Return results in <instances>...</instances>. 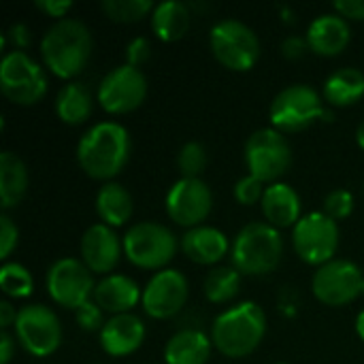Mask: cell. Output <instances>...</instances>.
Listing matches in <instances>:
<instances>
[{
    "label": "cell",
    "mask_w": 364,
    "mask_h": 364,
    "mask_svg": "<svg viewBox=\"0 0 364 364\" xmlns=\"http://www.w3.org/2000/svg\"><path fill=\"white\" fill-rule=\"evenodd\" d=\"M132 141L124 126L115 122L94 124L77 143V162L92 179H113L130 160Z\"/></svg>",
    "instance_id": "1"
},
{
    "label": "cell",
    "mask_w": 364,
    "mask_h": 364,
    "mask_svg": "<svg viewBox=\"0 0 364 364\" xmlns=\"http://www.w3.org/2000/svg\"><path fill=\"white\" fill-rule=\"evenodd\" d=\"M267 335V316L258 303L243 301L220 314L211 326V343L226 358H245Z\"/></svg>",
    "instance_id": "2"
},
{
    "label": "cell",
    "mask_w": 364,
    "mask_h": 364,
    "mask_svg": "<svg viewBox=\"0 0 364 364\" xmlns=\"http://www.w3.org/2000/svg\"><path fill=\"white\" fill-rule=\"evenodd\" d=\"M41 55L58 79L77 77L92 55V34L87 26L79 19L55 21L41 41Z\"/></svg>",
    "instance_id": "3"
},
{
    "label": "cell",
    "mask_w": 364,
    "mask_h": 364,
    "mask_svg": "<svg viewBox=\"0 0 364 364\" xmlns=\"http://www.w3.org/2000/svg\"><path fill=\"white\" fill-rule=\"evenodd\" d=\"M284 256V239L277 228L267 222H252L235 237L230 258L232 267L241 275H269L273 273Z\"/></svg>",
    "instance_id": "4"
},
{
    "label": "cell",
    "mask_w": 364,
    "mask_h": 364,
    "mask_svg": "<svg viewBox=\"0 0 364 364\" xmlns=\"http://www.w3.org/2000/svg\"><path fill=\"white\" fill-rule=\"evenodd\" d=\"M124 256L139 269L164 271L177 254V237L158 222H139L122 239Z\"/></svg>",
    "instance_id": "5"
},
{
    "label": "cell",
    "mask_w": 364,
    "mask_h": 364,
    "mask_svg": "<svg viewBox=\"0 0 364 364\" xmlns=\"http://www.w3.org/2000/svg\"><path fill=\"white\" fill-rule=\"evenodd\" d=\"M215 60L228 70L245 73L260 58V41L256 32L239 19H222L209 34Z\"/></svg>",
    "instance_id": "6"
},
{
    "label": "cell",
    "mask_w": 364,
    "mask_h": 364,
    "mask_svg": "<svg viewBox=\"0 0 364 364\" xmlns=\"http://www.w3.org/2000/svg\"><path fill=\"white\" fill-rule=\"evenodd\" d=\"M0 90L11 102L32 107L47 94V75L26 51H9L0 62Z\"/></svg>",
    "instance_id": "7"
},
{
    "label": "cell",
    "mask_w": 364,
    "mask_h": 364,
    "mask_svg": "<svg viewBox=\"0 0 364 364\" xmlns=\"http://www.w3.org/2000/svg\"><path fill=\"white\" fill-rule=\"evenodd\" d=\"M326 113L320 94L305 85V83H294L286 90H282L269 109V119L275 130L282 134L286 132H301L322 119Z\"/></svg>",
    "instance_id": "8"
},
{
    "label": "cell",
    "mask_w": 364,
    "mask_h": 364,
    "mask_svg": "<svg viewBox=\"0 0 364 364\" xmlns=\"http://www.w3.org/2000/svg\"><path fill=\"white\" fill-rule=\"evenodd\" d=\"M245 164L252 177L262 183H277L292 164L288 139L275 128L256 130L245 143Z\"/></svg>",
    "instance_id": "9"
},
{
    "label": "cell",
    "mask_w": 364,
    "mask_h": 364,
    "mask_svg": "<svg viewBox=\"0 0 364 364\" xmlns=\"http://www.w3.org/2000/svg\"><path fill=\"white\" fill-rule=\"evenodd\" d=\"M292 247L303 262L322 267L335 260L339 250V224L324 211L303 215L292 228Z\"/></svg>",
    "instance_id": "10"
},
{
    "label": "cell",
    "mask_w": 364,
    "mask_h": 364,
    "mask_svg": "<svg viewBox=\"0 0 364 364\" xmlns=\"http://www.w3.org/2000/svg\"><path fill=\"white\" fill-rule=\"evenodd\" d=\"M15 339L30 356H51L62 343L60 320L45 305H26L17 314Z\"/></svg>",
    "instance_id": "11"
},
{
    "label": "cell",
    "mask_w": 364,
    "mask_h": 364,
    "mask_svg": "<svg viewBox=\"0 0 364 364\" xmlns=\"http://www.w3.org/2000/svg\"><path fill=\"white\" fill-rule=\"evenodd\" d=\"M363 271L352 260L335 258L318 267L311 279V290L320 303L328 307H343L363 294Z\"/></svg>",
    "instance_id": "12"
},
{
    "label": "cell",
    "mask_w": 364,
    "mask_h": 364,
    "mask_svg": "<svg viewBox=\"0 0 364 364\" xmlns=\"http://www.w3.org/2000/svg\"><path fill=\"white\" fill-rule=\"evenodd\" d=\"M96 284L92 271L77 258H60L47 271V292L51 301L66 309H79L94 299Z\"/></svg>",
    "instance_id": "13"
},
{
    "label": "cell",
    "mask_w": 364,
    "mask_h": 364,
    "mask_svg": "<svg viewBox=\"0 0 364 364\" xmlns=\"http://www.w3.org/2000/svg\"><path fill=\"white\" fill-rule=\"evenodd\" d=\"M98 105L111 115H126L139 109L147 96V79L130 64L111 68L98 85Z\"/></svg>",
    "instance_id": "14"
},
{
    "label": "cell",
    "mask_w": 364,
    "mask_h": 364,
    "mask_svg": "<svg viewBox=\"0 0 364 364\" xmlns=\"http://www.w3.org/2000/svg\"><path fill=\"white\" fill-rule=\"evenodd\" d=\"M190 296L188 279L181 271L164 269L158 271L143 290V309L154 320H171L177 316Z\"/></svg>",
    "instance_id": "15"
},
{
    "label": "cell",
    "mask_w": 364,
    "mask_h": 364,
    "mask_svg": "<svg viewBox=\"0 0 364 364\" xmlns=\"http://www.w3.org/2000/svg\"><path fill=\"white\" fill-rule=\"evenodd\" d=\"M213 194L203 179H179L166 194V213L177 226L196 228L209 218Z\"/></svg>",
    "instance_id": "16"
},
{
    "label": "cell",
    "mask_w": 364,
    "mask_h": 364,
    "mask_svg": "<svg viewBox=\"0 0 364 364\" xmlns=\"http://www.w3.org/2000/svg\"><path fill=\"white\" fill-rule=\"evenodd\" d=\"M122 254L124 243L107 224H94L81 237V260L92 273H111Z\"/></svg>",
    "instance_id": "17"
},
{
    "label": "cell",
    "mask_w": 364,
    "mask_h": 364,
    "mask_svg": "<svg viewBox=\"0 0 364 364\" xmlns=\"http://www.w3.org/2000/svg\"><path fill=\"white\" fill-rule=\"evenodd\" d=\"M145 324L134 314L113 316L100 331V348L115 358L134 354L145 341Z\"/></svg>",
    "instance_id": "18"
},
{
    "label": "cell",
    "mask_w": 364,
    "mask_h": 364,
    "mask_svg": "<svg viewBox=\"0 0 364 364\" xmlns=\"http://www.w3.org/2000/svg\"><path fill=\"white\" fill-rule=\"evenodd\" d=\"M141 299H143V292L132 277L111 273L96 284L92 301L102 311L113 314V316H122V314H130Z\"/></svg>",
    "instance_id": "19"
},
{
    "label": "cell",
    "mask_w": 364,
    "mask_h": 364,
    "mask_svg": "<svg viewBox=\"0 0 364 364\" xmlns=\"http://www.w3.org/2000/svg\"><path fill=\"white\" fill-rule=\"evenodd\" d=\"M350 36L352 34H350L348 19H343L337 13H324L309 23L307 30L309 51H314L316 55L335 58L341 51H346V47L350 45Z\"/></svg>",
    "instance_id": "20"
},
{
    "label": "cell",
    "mask_w": 364,
    "mask_h": 364,
    "mask_svg": "<svg viewBox=\"0 0 364 364\" xmlns=\"http://www.w3.org/2000/svg\"><path fill=\"white\" fill-rule=\"evenodd\" d=\"M181 250L196 264H218L232 247L222 230L213 226H196L181 237Z\"/></svg>",
    "instance_id": "21"
},
{
    "label": "cell",
    "mask_w": 364,
    "mask_h": 364,
    "mask_svg": "<svg viewBox=\"0 0 364 364\" xmlns=\"http://www.w3.org/2000/svg\"><path fill=\"white\" fill-rule=\"evenodd\" d=\"M262 213L273 228H294L301 222V196L288 183H271L262 196Z\"/></svg>",
    "instance_id": "22"
},
{
    "label": "cell",
    "mask_w": 364,
    "mask_h": 364,
    "mask_svg": "<svg viewBox=\"0 0 364 364\" xmlns=\"http://www.w3.org/2000/svg\"><path fill=\"white\" fill-rule=\"evenodd\" d=\"M213 343L198 328H186L175 333L164 346L166 364H207L211 358Z\"/></svg>",
    "instance_id": "23"
},
{
    "label": "cell",
    "mask_w": 364,
    "mask_h": 364,
    "mask_svg": "<svg viewBox=\"0 0 364 364\" xmlns=\"http://www.w3.org/2000/svg\"><path fill=\"white\" fill-rule=\"evenodd\" d=\"M190 6L179 0H166L156 4L151 13V30L164 43L183 38L190 30Z\"/></svg>",
    "instance_id": "24"
},
{
    "label": "cell",
    "mask_w": 364,
    "mask_h": 364,
    "mask_svg": "<svg viewBox=\"0 0 364 364\" xmlns=\"http://www.w3.org/2000/svg\"><path fill=\"white\" fill-rule=\"evenodd\" d=\"M96 213L102 220V224L111 228L124 226L134 213V203L130 192L119 183L113 181L105 183L96 194Z\"/></svg>",
    "instance_id": "25"
},
{
    "label": "cell",
    "mask_w": 364,
    "mask_h": 364,
    "mask_svg": "<svg viewBox=\"0 0 364 364\" xmlns=\"http://www.w3.org/2000/svg\"><path fill=\"white\" fill-rule=\"evenodd\" d=\"M28 190V168L23 160L13 151L0 154V203L9 211L17 207Z\"/></svg>",
    "instance_id": "26"
},
{
    "label": "cell",
    "mask_w": 364,
    "mask_h": 364,
    "mask_svg": "<svg viewBox=\"0 0 364 364\" xmlns=\"http://www.w3.org/2000/svg\"><path fill=\"white\" fill-rule=\"evenodd\" d=\"M364 96V75L358 68L346 66L335 70L324 83V98L333 107H352Z\"/></svg>",
    "instance_id": "27"
},
{
    "label": "cell",
    "mask_w": 364,
    "mask_h": 364,
    "mask_svg": "<svg viewBox=\"0 0 364 364\" xmlns=\"http://www.w3.org/2000/svg\"><path fill=\"white\" fill-rule=\"evenodd\" d=\"M55 113L68 126L83 124L92 113V94H90V90L79 81L66 83L55 96Z\"/></svg>",
    "instance_id": "28"
},
{
    "label": "cell",
    "mask_w": 364,
    "mask_h": 364,
    "mask_svg": "<svg viewBox=\"0 0 364 364\" xmlns=\"http://www.w3.org/2000/svg\"><path fill=\"white\" fill-rule=\"evenodd\" d=\"M241 273L235 267H215L207 273L203 290L209 303H228L239 294Z\"/></svg>",
    "instance_id": "29"
},
{
    "label": "cell",
    "mask_w": 364,
    "mask_h": 364,
    "mask_svg": "<svg viewBox=\"0 0 364 364\" xmlns=\"http://www.w3.org/2000/svg\"><path fill=\"white\" fill-rule=\"evenodd\" d=\"M0 290L11 299H28L34 290V279L23 264L4 262L0 269Z\"/></svg>",
    "instance_id": "30"
},
{
    "label": "cell",
    "mask_w": 364,
    "mask_h": 364,
    "mask_svg": "<svg viewBox=\"0 0 364 364\" xmlns=\"http://www.w3.org/2000/svg\"><path fill=\"white\" fill-rule=\"evenodd\" d=\"M100 9L105 11V15L111 21L134 23V21H141L143 17H147L149 13H154L156 6L149 0H105L100 4Z\"/></svg>",
    "instance_id": "31"
},
{
    "label": "cell",
    "mask_w": 364,
    "mask_h": 364,
    "mask_svg": "<svg viewBox=\"0 0 364 364\" xmlns=\"http://www.w3.org/2000/svg\"><path fill=\"white\" fill-rule=\"evenodd\" d=\"M207 166V151L200 143H186L177 154V168L183 179H200L198 175Z\"/></svg>",
    "instance_id": "32"
},
{
    "label": "cell",
    "mask_w": 364,
    "mask_h": 364,
    "mask_svg": "<svg viewBox=\"0 0 364 364\" xmlns=\"http://www.w3.org/2000/svg\"><path fill=\"white\" fill-rule=\"evenodd\" d=\"M354 211V196L352 192L348 190H333L326 194L324 198V213L335 220V222H341L346 218H350Z\"/></svg>",
    "instance_id": "33"
},
{
    "label": "cell",
    "mask_w": 364,
    "mask_h": 364,
    "mask_svg": "<svg viewBox=\"0 0 364 364\" xmlns=\"http://www.w3.org/2000/svg\"><path fill=\"white\" fill-rule=\"evenodd\" d=\"M264 192H267L264 183H262L260 179L252 177V175L241 177V179L235 183V190H232L235 200H237L239 205H245V207H252V205H256V203H262Z\"/></svg>",
    "instance_id": "34"
},
{
    "label": "cell",
    "mask_w": 364,
    "mask_h": 364,
    "mask_svg": "<svg viewBox=\"0 0 364 364\" xmlns=\"http://www.w3.org/2000/svg\"><path fill=\"white\" fill-rule=\"evenodd\" d=\"M75 318H77V324L81 331H87V333H94V331H102V309L94 303V301H87L85 305H81L77 311H75Z\"/></svg>",
    "instance_id": "35"
},
{
    "label": "cell",
    "mask_w": 364,
    "mask_h": 364,
    "mask_svg": "<svg viewBox=\"0 0 364 364\" xmlns=\"http://www.w3.org/2000/svg\"><path fill=\"white\" fill-rule=\"evenodd\" d=\"M17 243H19V230L13 224V220L6 213H2L0 215V258L6 260L17 247Z\"/></svg>",
    "instance_id": "36"
},
{
    "label": "cell",
    "mask_w": 364,
    "mask_h": 364,
    "mask_svg": "<svg viewBox=\"0 0 364 364\" xmlns=\"http://www.w3.org/2000/svg\"><path fill=\"white\" fill-rule=\"evenodd\" d=\"M149 58H151V45H149L147 38L136 36V38H132V41L128 43V47H126V60H128L130 66L139 68V66H143Z\"/></svg>",
    "instance_id": "37"
},
{
    "label": "cell",
    "mask_w": 364,
    "mask_h": 364,
    "mask_svg": "<svg viewBox=\"0 0 364 364\" xmlns=\"http://www.w3.org/2000/svg\"><path fill=\"white\" fill-rule=\"evenodd\" d=\"M11 43L13 45V51H23L30 47L32 43V36H30V28L26 23H13L6 34L2 36V45Z\"/></svg>",
    "instance_id": "38"
},
{
    "label": "cell",
    "mask_w": 364,
    "mask_h": 364,
    "mask_svg": "<svg viewBox=\"0 0 364 364\" xmlns=\"http://www.w3.org/2000/svg\"><path fill=\"white\" fill-rule=\"evenodd\" d=\"M333 6L343 19L364 21V0H337Z\"/></svg>",
    "instance_id": "39"
},
{
    "label": "cell",
    "mask_w": 364,
    "mask_h": 364,
    "mask_svg": "<svg viewBox=\"0 0 364 364\" xmlns=\"http://www.w3.org/2000/svg\"><path fill=\"white\" fill-rule=\"evenodd\" d=\"M309 49L307 36H288L282 45V53L288 60H301Z\"/></svg>",
    "instance_id": "40"
},
{
    "label": "cell",
    "mask_w": 364,
    "mask_h": 364,
    "mask_svg": "<svg viewBox=\"0 0 364 364\" xmlns=\"http://www.w3.org/2000/svg\"><path fill=\"white\" fill-rule=\"evenodd\" d=\"M36 9L43 11L45 15L49 17H55L58 21L64 19V15L73 9V2L70 0H38L36 2Z\"/></svg>",
    "instance_id": "41"
},
{
    "label": "cell",
    "mask_w": 364,
    "mask_h": 364,
    "mask_svg": "<svg viewBox=\"0 0 364 364\" xmlns=\"http://www.w3.org/2000/svg\"><path fill=\"white\" fill-rule=\"evenodd\" d=\"M15 352V339L9 331L0 333V364H9Z\"/></svg>",
    "instance_id": "42"
},
{
    "label": "cell",
    "mask_w": 364,
    "mask_h": 364,
    "mask_svg": "<svg viewBox=\"0 0 364 364\" xmlns=\"http://www.w3.org/2000/svg\"><path fill=\"white\" fill-rule=\"evenodd\" d=\"M17 314L19 311H15V307L9 301H0V328L6 331L9 326H15Z\"/></svg>",
    "instance_id": "43"
},
{
    "label": "cell",
    "mask_w": 364,
    "mask_h": 364,
    "mask_svg": "<svg viewBox=\"0 0 364 364\" xmlns=\"http://www.w3.org/2000/svg\"><path fill=\"white\" fill-rule=\"evenodd\" d=\"M356 333H358V337L364 341V309L358 314V318H356Z\"/></svg>",
    "instance_id": "44"
},
{
    "label": "cell",
    "mask_w": 364,
    "mask_h": 364,
    "mask_svg": "<svg viewBox=\"0 0 364 364\" xmlns=\"http://www.w3.org/2000/svg\"><path fill=\"white\" fill-rule=\"evenodd\" d=\"M356 141H358L360 149H364V119H363V124L358 126V130H356Z\"/></svg>",
    "instance_id": "45"
},
{
    "label": "cell",
    "mask_w": 364,
    "mask_h": 364,
    "mask_svg": "<svg viewBox=\"0 0 364 364\" xmlns=\"http://www.w3.org/2000/svg\"><path fill=\"white\" fill-rule=\"evenodd\" d=\"M275 364H286V363H275Z\"/></svg>",
    "instance_id": "46"
},
{
    "label": "cell",
    "mask_w": 364,
    "mask_h": 364,
    "mask_svg": "<svg viewBox=\"0 0 364 364\" xmlns=\"http://www.w3.org/2000/svg\"><path fill=\"white\" fill-rule=\"evenodd\" d=\"M363 294H364V284H363Z\"/></svg>",
    "instance_id": "47"
}]
</instances>
